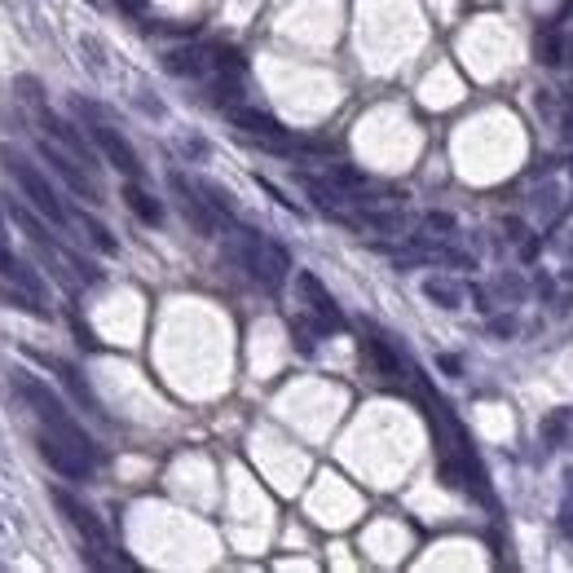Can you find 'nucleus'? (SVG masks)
<instances>
[{
	"label": "nucleus",
	"mask_w": 573,
	"mask_h": 573,
	"mask_svg": "<svg viewBox=\"0 0 573 573\" xmlns=\"http://www.w3.org/2000/svg\"><path fill=\"white\" fill-rule=\"evenodd\" d=\"M14 393L23 397V402L32 406V415L40 419V428L44 433H53L58 441H67L71 450H80L84 459H93V463H101V450L98 441L89 437L80 424H75V415H71L67 406L58 402L53 393H49V384H40L32 371H14Z\"/></svg>",
	"instance_id": "f257e3e1"
},
{
	"label": "nucleus",
	"mask_w": 573,
	"mask_h": 573,
	"mask_svg": "<svg viewBox=\"0 0 573 573\" xmlns=\"http://www.w3.org/2000/svg\"><path fill=\"white\" fill-rule=\"evenodd\" d=\"M225 252H230V261H234L238 270H247V278L261 282L265 291H278V287L287 282V273H291L287 247L273 243V238H265L261 230H252V225H230Z\"/></svg>",
	"instance_id": "f03ea898"
},
{
	"label": "nucleus",
	"mask_w": 573,
	"mask_h": 573,
	"mask_svg": "<svg viewBox=\"0 0 573 573\" xmlns=\"http://www.w3.org/2000/svg\"><path fill=\"white\" fill-rule=\"evenodd\" d=\"M49 499H53V507L62 511V520L75 530V539H80V547H84V565H89V569H129L124 556H110L115 542H110V530L101 525V516L93 511V507L80 503V499H75L71 490H62V485H53Z\"/></svg>",
	"instance_id": "7ed1b4c3"
},
{
	"label": "nucleus",
	"mask_w": 573,
	"mask_h": 573,
	"mask_svg": "<svg viewBox=\"0 0 573 573\" xmlns=\"http://www.w3.org/2000/svg\"><path fill=\"white\" fill-rule=\"evenodd\" d=\"M0 164H5V172L14 177V186L23 190V199L32 203V207L40 212V216H44V221H53V225H62V230H67V225H71L67 203H62V195L49 186V177L35 168L27 155H18L14 146H0Z\"/></svg>",
	"instance_id": "20e7f679"
},
{
	"label": "nucleus",
	"mask_w": 573,
	"mask_h": 573,
	"mask_svg": "<svg viewBox=\"0 0 573 573\" xmlns=\"http://www.w3.org/2000/svg\"><path fill=\"white\" fill-rule=\"evenodd\" d=\"M75 110L89 115V137L98 141V150L106 155V164H115L124 177H141V159H137V150L129 146V137L119 133V129H110L106 119H98V110H93L84 98H75Z\"/></svg>",
	"instance_id": "39448f33"
},
{
	"label": "nucleus",
	"mask_w": 573,
	"mask_h": 573,
	"mask_svg": "<svg viewBox=\"0 0 573 573\" xmlns=\"http://www.w3.org/2000/svg\"><path fill=\"white\" fill-rule=\"evenodd\" d=\"M225 119L234 124L238 133H247V137H256L261 146H270V150H278V155H291L296 150V137L287 133L278 119H273L270 110H256V106H225Z\"/></svg>",
	"instance_id": "423d86ee"
},
{
	"label": "nucleus",
	"mask_w": 573,
	"mask_h": 573,
	"mask_svg": "<svg viewBox=\"0 0 573 573\" xmlns=\"http://www.w3.org/2000/svg\"><path fill=\"white\" fill-rule=\"evenodd\" d=\"M296 291H301V301H304V309H309V318L331 336V331H339L344 327V313H339V304H336V296L322 287V278L318 273H309V270H301L296 273Z\"/></svg>",
	"instance_id": "0eeeda50"
},
{
	"label": "nucleus",
	"mask_w": 573,
	"mask_h": 573,
	"mask_svg": "<svg viewBox=\"0 0 573 573\" xmlns=\"http://www.w3.org/2000/svg\"><path fill=\"white\" fill-rule=\"evenodd\" d=\"M40 129L53 137L62 150H71V155H75V159H80V164H84L89 172L98 168V141H93V137H84L80 129H75V124H71V119L53 115V110H40Z\"/></svg>",
	"instance_id": "6e6552de"
},
{
	"label": "nucleus",
	"mask_w": 573,
	"mask_h": 573,
	"mask_svg": "<svg viewBox=\"0 0 573 573\" xmlns=\"http://www.w3.org/2000/svg\"><path fill=\"white\" fill-rule=\"evenodd\" d=\"M40 159L49 164V168L58 172L62 181H67L71 190L80 195L84 203H101V190H98V181L89 177V172L80 168V159L71 155V150H58V146H49V141H40Z\"/></svg>",
	"instance_id": "1a4fd4ad"
},
{
	"label": "nucleus",
	"mask_w": 573,
	"mask_h": 573,
	"mask_svg": "<svg viewBox=\"0 0 573 573\" xmlns=\"http://www.w3.org/2000/svg\"><path fill=\"white\" fill-rule=\"evenodd\" d=\"M40 454H44V463H49L53 473L67 476V481H89L93 468H98L93 459H84L80 450H71L67 441H58L53 433H44V428H40Z\"/></svg>",
	"instance_id": "9d476101"
},
{
	"label": "nucleus",
	"mask_w": 573,
	"mask_h": 573,
	"mask_svg": "<svg viewBox=\"0 0 573 573\" xmlns=\"http://www.w3.org/2000/svg\"><path fill=\"white\" fill-rule=\"evenodd\" d=\"M168 186H172V195H177V203H181V212H186V221H190L203 238L216 234V207L207 199H199V186H190L181 172H172Z\"/></svg>",
	"instance_id": "9b49d317"
},
{
	"label": "nucleus",
	"mask_w": 573,
	"mask_h": 573,
	"mask_svg": "<svg viewBox=\"0 0 573 573\" xmlns=\"http://www.w3.org/2000/svg\"><path fill=\"white\" fill-rule=\"evenodd\" d=\"M216 58H221V44H186L164 58V71L181 75V80H199L207 71H216Z\"/></svg>",
	"instance_id": "f8f14e48"
},
{
	"label": "nucleus",
	"mask_w": 573,
	"mask_h": 573,
	"mask_svg": "<svg viewBox=\"0 0 573 573\" xmlns=\"http://www.w3.org/2000/svg\"><path fill=\"white\" fill-rule=\"evenodd\" d=\"M362 353L371 358V367L375 375H384V379H402V375H415V367L406 371V362H402V353L388 344V339L379 336L375 327H362Z\"/></svg>",
	"instance_id": "ddd939ff"
},
{
	"label": "nucleus",
	"mask_w": 573,
	"mask_h": 573,
	"mask_svg": "<svg viewBox=\"0 0 573 573\" xmlns=\"http://www.w3.org/2000/svg\"><path fill=\"white\" fill-rule=\"evenodd\" d=\"M32 358H35V362H44L49 371H58V379L67 384V393H71V397H75L80 406H84V410H89L93 419H106V410H101V402H98V393L89 388V379L75 371L71 362H62V358H44V353H32Z\"/></svg>",
	"instance_id": "4468645a"
},
{
	"label": "nucleus",
	"mask_w": 573,
	"mask_h": 573,
	"mask_svg": "<svg viewBox=\"0 0 573 573\" xmlns=\"http://www.w3.org/2000/svg\"><path fill=\"white\" fill-rule=\"evenodd\" d=\"M539 62H542V67H565V62H569L565 18H556L551 27H542V32H539Z\"/></svg>",
	"instance_id": "2eb2a0df"
},
{
	"label": "nucleus",
	"mask_w": 573,
	"mask_h": 573,
	"mask_svg": "<svg viewBox=\"0 0 573 573\" xmlns=\"http://www.w3.org/2000/svg\"><path fill=\"white\" fill-rule=\"evenodd\" d=\"M119 199L129 203V212H133L141 225H159V221H164V203L155 199L150 190H141V186H137V177L124 186V195H119Z\"/></svg>",
	"instance_id": "dca6fc26"
},
{
	"label": "nucleus",
	"mask_w": 573,
	"mask_h": 573,
	"mask_svg": "<svg viewBox=\"0 0 573 573\" xmlns=\"http://www.w3.org/2000/svg\"><path fill=\"white\" fill-rule=\"evenodd\" d=\"M424 296L441 309H459L463 304V287L454 278H424Z\"/></svg>",
	"instance_id": "f3484780"
},
{
	"label": "nucleus",
	"mask_w": 573,
	"mask_h": 573,
	"mask_svg": "<svg viewBox=\"0 0 573 573\" xmlns=\"http://www.w3.org/2000/svg\"><path fill=\"white\" fill-rule=\"evenodd\" d=\"M569 419H573V410H556V415L542 419V441H547L551 450H556V445H569V437H565V433H569Z\"/></svg>",
	"instance_id": "a211bd4d"
},
{
	"label": "nucleus",
	"mask_w": 573,
	"mask_h": 573,
	"mask_svg": "<svg viewBox=\"0 0 573 573\" xmlns=\"http://www.w3.org/2000/svg\"><path fill=\"white\" fill-rule=\"evenodd\" d=\"M80 225H84V234H89V243L98 247V252H106V256H115L119 252V243H115V234L101 225L98 216H80Z\"/></svg>",
	"instance_id": "6ab92c4d"
},
{
	"label": "nucleus",
	"mask_w": 573,
	"mask_h": 573,
	"mask_svg": "<svg viewBox=\"0 0 573 573\" xmlns=\"http://www.w3.org/2000/svg\"><path fill=\"white\" fill-rule=\"evenodd\" d=\"M556 525H560V534L573 542V468L565 473V499H560V516H556Z\"/></svg>",
	"instance_id": "aec40b11"
},
{
	"label": "nucleus",
	"mask_w": 573,
	"mask_h": 573,
	"mask_svg": "<svg viewBox=\"0 0 573 573\" xmlns=\"http://www.w3.org/2000/svg\"><path fill=\"white\" fill-rule=\"evenodd\" d=\"M14 261H18V256H14V247H9V234H5V216H0V278L14 270Z\"/></svg>",
	"instance_id": "412c9836"
},
{
	"label": "nucleus",
	"mask_w": 573,
	"mask_h": 573,
	"mask_svg": "<svg viewBox=\"0 0 573 573\" xmlns=\"http://www.w3.org/2000/svg\"><path fill=\"white\" fill-rule=\"evenodd\" d=\"M424 221H428V230H445V234L454 230V216H450V212H428Z\"/></svg>",
	"instance_id": "4be33fe9"
},
{
	"label": "nucleus",
	"mask_w": 573,
	"mask_h": 573,
	"mask_svg": "<svg viewBox=\"0 0 573 573\" xmlns=\"http://www.w3.org/2000/svg\"><path fill=\"white\" fill-rule=\"evenodd\" d=\"M499 291H503L507 301H520L525 296V282L520 278H499Z\"/></svg>",
	"instance_id": "5701e85b"
},
{
	"label": "nucleus",
	"mask_w": 573,
	"mask_h": 573,
	"mask_svg": "<svg viewBox=\"0 0 573 573\" xmlns=\"http://www.w3.org/2000/svg\"><path fill=\"white\" fill-rule=\"evenodd\" d=\"M490 331H494V336H511V331H516V318H494Z\"/></svg>",
	"instance_id": "b1692460"
},
{
	"label": "nucleus",
	"mask_w": 573,
	"mask_h": 573,
	"mask_svg": "<svg viewBox=\"0 0 573 573\" xmlns=\"http://www.w3.org/2000/svg\"><path fill=\"white\" fill-rule=\"evenodd\" d=\"M119 9H129V14H146V0H115Z\"/></svg>",
	"instance_id": "393cba45"
},
{
	"label": "nucleus",
	"mask_w": 573,
	"mask_h": 573,
	"mask_svg": "<svg viewBox=\"0 0 573 573\" xmlns=\"http://www.w3.org/2000/svg\"><path fill=\"white\" fill-rule=\"evenodd\" d=\"M437 367H441V371H450V375H459V358H445V353H441Z\"/></svg>",
	"instance_id": "a878e982"
}]
</instances>
